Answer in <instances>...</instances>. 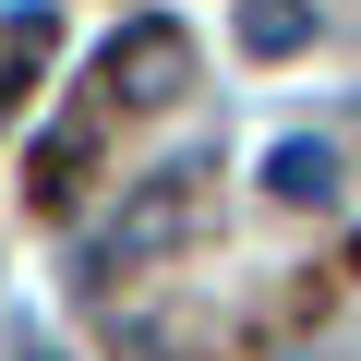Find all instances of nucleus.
I'll return each instance as SVG.
<instances>
[{"label":"nucleus","mask_w":361,"mask_h":361,"mask_svg":"<svg viewBox=\"0 0 361 361\" xmlns=\"http://www.w3.org/2000/svg\"><path fill=\"white\" fill-rule=\"evenodd\" d=\"M193 229H205V157H169V169H145V180H133L121 217L85 241V277H133V265L180 253Z\"/></svg>","instance_id":"1"},{"label":"nucleus","mask_w":361,"mask_h":361,"mask_svg":"<svg viewBox=\"0 0 361 361\" xmlns=\"http://www.w3.org/2000/svg\"><path fill=\"white\" fill-rule=\"evenodd\" d=\"M97 73H109V97H121V109H169L180 85H193V37H180L169 13H133V25L97 49Z\"/></svg>","instance_id":"2"},{"label":"nucleus","mask_w":361,"mask_h":361,"mask_svg":"<svg viewBox=\"0 0 361 361\" xmlns=\"http://www.w3.org/2000/svg\"><path fill=\"white\" fill-rule=\"evenodd\" d=\"M265 193H289V205H337V145H325V133H289V145L265 157Z\"/></svg>","instance_id":"3"},{"label":"nucleus","mask_w":361,"mask_h":361,"mask_svg":"<svg viewBox=\"0 0 361 361\" xmlns=\"http://www.w3.org/2000/svg\"><path fill=\"white\" fill-rule=\"evenodd\" d=\"M301 37H313V0H241V49L253 61H289Z\"/></svg>","instance_id":"4"},{"label":"nucleus","mask_w":361,"mask_h":361,"mask_svg":"<svg viewBox=\"0 0 361 361\" xmlns=\"http://www.w3.org/2000/svg\"><path fill=\"white\" fill-rule=\"evenodd\" d=\"M0 109H13V85H0Z\"/></svg>","instance_id":"6"},{"label":"nucleus","mask_w":361,"mask_h":361,"mask_svg":"<svg viewBox=\"0 0 361 361\" xmlns=\"http://www.w3.org/2000/svg\"><path fill=\"white\" fill-rule=\"evenodd\" d=\"M37 361H61V349H37Z\"/></svg>","instance_id":"7"},{"label":"nucleus","mask_w":361,"mask_h":361,"mask_svg":"<svg viewBox=\"0 0 361 361\" xmlns=\"http://www.w3.org/2000/svg\"><path fill=\"white\" fill-rule=\"evenodd\" d=\"M73 169H85V133H73V121H61V133H49V145H37V169H25V193H37V205H49V217H61V205H73Z\"/></svg>","instance_id":"5"}]
</instances>
